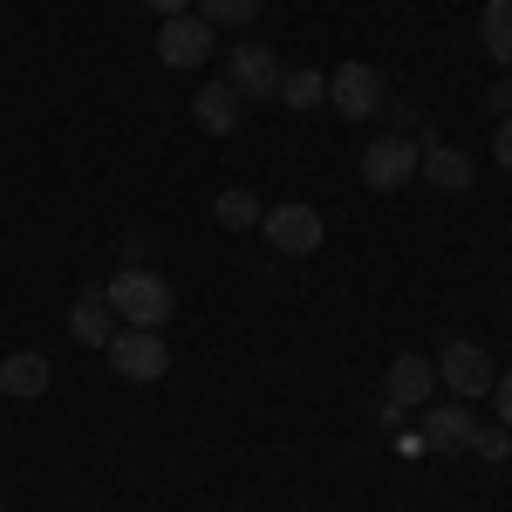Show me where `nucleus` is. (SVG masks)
Listing matches in <instances>:
<instances>
[{"label":"nucleus","instance_id":"7","mask_svg":"<svg viewBox=\"0 0 512 512\" xmlns=\"http://www.w3.org/2000/svg\"><path fill=\"white\" fill-rule=\"evenodd\" d=\"M212 21H198V14H171L164 21V35H158V55H164V69H198L205 55H212Z\"/></svg>","mask_w":512,"mask_h":512},{"label":"nucleus","instance_id":"12","mask_svg":"<svg viewBox=\"0 0 512 512\" xmlns=\"http://www.w3.org/2000/svg\"><path fill=\"white\" fill-rule=\"evenodd\" d=\"M472 431H478V417L465 410V403H437L431 424H424V444H431V451H465Z\"/></svg>","mask_w":512,"mask_h":512},{"label":"nucleus","instance_id":"18","mask_svg":"<svg viewBox=\"0 0 512 512\" xmlns=\"http://www.w3.org/2000/svg\"><path fill=\"white\" fill-rule=\"evenodd\" d=\"M260 14V0H198V21H212V28H246Z\"/></svg>","mask_w":512,"mask_h":512},{"label":"nucleus","instance_id":"9","mask_svg":"<svg viewBox=\"0 0 512 512\" xmlns=\"http://www.w3.org/2000/svg\"><path fill=\"white\" fill-rule=\"evenodd\" d=\"M417 171L431 178L437 192H472V158L458 144H444V137H424L417 144Z\"/></svg>","mask_w":512,"mask_h":512},{"label":"nucleus","instance_id":"3","mask_svg":"<svg viewBox=\"0 0 512 512\" xmlns=\"http://www.w3.org/2000/svg\"><path fill=\"white\" fill-rule=\"evenodd\" d=\"M110 369H117L123 383H158L164 369H171L164 335L158 328H123V335H110Z\"/></svg>","mask_w":512,"mask_h":512},{"label":"nucleus","instance_id":"20","mask_svg":"<svg viewBox=\"0 0 512 512\" xmlns=\"http://www.w3.org/2000/svg\"><path fill=\"white\" fill-rule=\"evenodd\" d=\"M492 158L512 171V117H499V137H492Z\"/></svg>","mask_w":512,"mask_h":512},{"label":"nucleus","instance_id":"21","mask_svg":"<svg viewBox=\"0 0 512 512\" xmlns=\"http://www.w3.org/2000/svg\"><path fill=\"white\" fill-rule=\"evenodd\" d=\"M492 403H499V424H512V376H499V383H492Z\"/></svg>","mask_w":512,"mask_h":512},{"label":"nucleus","instance_id":"8","mask_svg":"<svg viewBox=\"0 0 512 512\" xmlns=\"http://www.w3.org/2000/svg\"><path fill=\"white\" fill-rule=\"evenodd\" d=\"M437 376L451 383L458 396H485L499 376H492V355L478 349V342H444V355H437Z\"/></svg>","mask_w":512,"mask_h":512},{"label":"nucleus","instance_id":"19","mask_svg":"<svg viewBox=\"0 0 512 512\" xmlns=\"http://www.w3.org/2000/svg\"><path fill=\"white\" fill-rule=\"evenodd\" d=\"M465 451H478V458H512V437H506V431H485V424H478Z\"/></svg>","mask_w":512,"mask_h":512},{"label":"nucleus","instance_id":"15","mask_svg":"<svg viewBox=\"0 0 512 512\" xmlns=\"http://www.w3.org/2000/svg\"><path fill=\"white\" fill-rule=\"evenodd\" d=\"M280 103H287V110H321V103H328V76H321V69H287V76H280Z\"/></svg>","mask_w":512,"mask_h":512},{"label":"nucleus","instance_id":"4","mask_svg":"<svg viewBox=\"0 0 512 512\" xmlns=\"http://www.w3.org/2000/svg\"><path fill=\"white\" fill-rule=\"evenodd\" d=\"M280 76H287V69H280V55L267 41H239L233 55H226V82L239 89V103H246V96H267V103H274Z\"/></svg>","mask_w":512,"mask_h":512},{"label":"nucleus","instance_id":"24","mask_svg":"<svg viewBox=\"0 0 512 512\" xmlns=\"http://www.w3.org/2000/svg\"><path fill=\"white\" fill-rule=\"evenodd\" d=\"M0 512H7V506H0Z\"/></svg>","mask_w":512,"mask_h":512},{"label":"nucleus","instance_id":"5","mask_svg":"<svg viewBox=\"0 0 512 512\" xmlns=\"http://www.w3.org/2000/svg\"><path fill=\"white\" fill-rule=\"evenodd\" d=\"M328 103H335L342 117H355V123L376 117V110H383V76H376L369 62H342V69L328 76Z\"/></svg>","mask_w":512,"mask_h":512},{"label":"nucleus","instance_id":"2","mask_svg":"<svg viewBox=\"0 0 512 512\" xmlns=\"http://www.w3.org/2000/svg\"><path fill=\"white\" fill-rule=\"evenodd\" d=\"M260 233H267V246H274L280 260H308V253H321L328 226H321L315 205L287 198V205H274V212H260Z\"/></svg>","mask_w":512,"mask_h":512},{"label":"nucleus","instance_id":"14","mask_svg":"<svg viewBox=\"0 0 512 512\" xmlns=\"http://www.w3.org/2000/svg\"><path fill=\"white\" fill-rule=\"evenodd\" d=\"M69 335H76L82 349H110V335H117V328H110V301H103V294H82L76 315H69Z\"/></svg>","mask_w":512,"mask_h":512},{"label":"nucleus","instance_id":"6","mask_svg":"<svg viewBox=\"0 0 512 512\" xmlns=\"http://www.w3.org/2000/svg\"><path fill=\"white\" fill-rule=\"evenodd\" d=\"M410 171H417V144H410V137H376V144L362 151V185H369V192L410 185Z\"/></svg>","mask_w":512,"mask_h":512},{"label":"nucleus","instance_id":"16","mask_svg":"<svg viewBox=\"0 0 512 512\" xmlns=\"http://www.w3.org/2000/svg\"><path fill=\"white\" fill-rule=\"evenodd\" d=\"M478 35H485V48H492V62H506V69H512V0H485Z\"/></svg>","mask_w":512,"mask_h":512},{"label":"nucleus","instance_id":"10","mask_svg":"<svg viewBox=\"0 0 512 512\" xmlns=\"http://www.w3.org/2000/svg\"><path fill=\"white\" fill-rule=\"evenodd\" d=\"M383 390H390L396 410L424 403V396H437V362H431V355H396L390 376H383Z\"/></svg>","mask_w":512,"mask_h":512},{"label":"nucleus","instance_id":"23","mask_svg":"<svg viewBox=\"0 0 512 512\" xmlns=\"http://www.w3.org/2000/svg\"><path fill=\"white\" fill-rule=\"evenodd\" d=\"M144 7H158L164 21H171V14H185V7H192V0H144Z\"/></svg>","mask_w":512,"mask_h":512},{"label":"nucleus","instance_id":"11","mask_svg":"<svg viewBox=\"0 0 512 512\" xmlns=\"http://www.w3.org/2000/svg\"><path fill=\"white\" fill-rule=\"evenodd\" d=\"M192 117H198V130H212V137H233L239 130V89L233 82H205L192 96Z\"/></svg>","mask_w":512,"mask_h":512},{"label":"nucleus","instance_id":"13","mask_svg":"<svg viewBox=\"0 0 512 512\" xmlns=\"http://www.w3.org/2000/svg\"><path fill=\"white\" fill-rule=\"evenodd\" d=\"M48 383H55V369H48V355H35V349H21V355L0 362V390L7 396H41Z\"/></svg>","mask_w":512,"mask_h":512},{"label":"nucleus","instance_id":"17","mask_svg":"<svg viewBox=\"0 0 512 512\" xmlns=\"http://www.w3.org/2000/svg\"><path fill=\"white\" fill-rule=\"evenodd\" d=\"M212 212H219V226H233V233L260 226V198H253V192H239V185H233V192H219V198H212Z\"/></svg>","mask_w":512,"mask_h":512},{"label":"nucleus","instance_id":"22","mask_svg":"<svg viewBox=\"0 0 512 512\" xmlns=\"http://www.w3.org/2000/svg\"><path fill=\"white\" fill-rule=\"evenodd\" d=\"M485 110H499V117H512V82H492V96H485Z\"/></svg>","mask_w":512,"mask_h":512},{"label":"nucleus","instance_id":"1","mask_svg":"<svg viewBox=\"0 0 512 512\" xmlns=\"http://www.w3.org/2000/svg\"><path fill=\"white\" fill-rule=\"evenodd\" d=\"M103 301H110V315H123L130 328H164V321H171V308H178L171 280H164V274H144V267H123V274L103 287Z\"/></svg>","mask_w":512,"mask_h":512}]
</instances>
